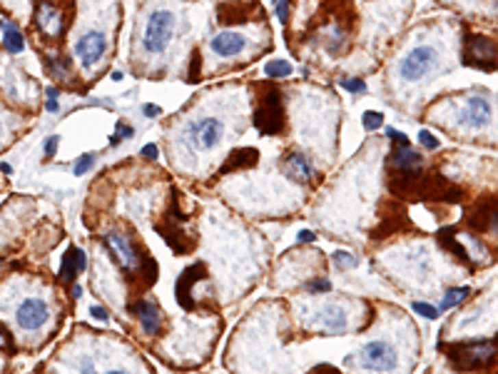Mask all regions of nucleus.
<instances>
[{"label":"nucleus","instance_id":"obj_20","mask_svg":"<svg viewBox=\"0 0 498 374\" xmlns=\"http://www.w3.org/2000/svg\"><path fill=\"white\" fill-rule=\"evenodd\" d=\"M217 21L222 25H237V23H249V5L247 3H229L219 5Z\"/></svg>","mask_w":498,"mask_h":374},{"label":"nucleus","instance_id":"obj_37","mask_svg":"<svg viewBox=\"0 0 498 374\" xmlns=\"http://www.w3.org/2000/svg\"><path fill=\"white\" fill-rule=\"evenodd\" d=\"M386 135H389L391 140H396L399 145H409V138H406V135H401L399 130H394V127H389V130H386Z\"/></svg>","mask_w":498,"mask_h":374},{"label":"nucleus","instance_id":"obj_32","mask_svg":"<svg viewBox=\"0 0 498 374\" xmlns=\"http://www.w3.org/2000/svg\"><path fill=\"white\" fill-rule=\"evenodd\" d=\"M419 140H421V145L429 147V150H436V147H438V140L434 138V135H431L429 130H421V132H419Z\"/></svg>","mask_w":498,"mask_h":374},{"label":"nucleus","instance_id":"obj_3","mask_svg":"<svg viewBox=\"0 0 498 374\" xmlns=\"http://www.w3.org/2000/svg\"><path fill=\"white\" fill-rule=\"evenodd\" d=\"M438 60H441V55H438V50L434 45H416V48H411L401 58L399 75L406 83H419V80H423L429 73H434L438 68Z\"/></svg>","mask_w":498,"mask_h":374},{"label":"nucleus","instance_id":"obj_26","mask_svg":"<svg viewBox=\"0 0 498 374\" xmlns=\"http://www.w3.org/2000/svg\"><path fill=\"white\" fill-rule=\"evenodd\" d=\"M362 123H364L366 130H379V127L384 125V115L382 112H376V110H369V112H364Z\"/></svg>","mask_w":498,"mask_h":374},{"label":"nucleus","instance_id":"obj_1","mask_svg":"<svg viewBox=\"0 0 498 374\" xmlns=\"http://www.w3.org/2000/svg\"><path fill=\"white\" fill-rule=\"evenodd\" d=\"M175 38V13L170 10H152L145 21V30H142V48L145 53H164L167 45Z\"/></svg>","mask_w":498,"mask_h":374},{"label":"nucleus","instance_id":"obj_45","mask_svg":"<svg viewBox=\"0 0 498 374\" xmlns=\"http://www.w3.org/2000/svg\"><path fill=\"white\" fill-rule=\"evenodd\" d=\"M272 3H274V5H277V0H272Z\"/></svg>","mask_w":498,"mask_h":374},{"label":"nucleus","instance_id":"obj_13","mask_svg":"<svg viewBox=\"0 0 498 374\" xmlns=\"http://www.w3.org/2000/svg\"><path fill=\"white\" fill-rule=\"evenodd\" d=\"M130 312L142 322L145 334H160V329H162V314H160L155 302H150V299H140V302H135V305L130 307Z\"/></svg>","mask_w":498,"mask_h":374},{"label":"nucleus","instance_id":"obj_35","mask_svg":"<svg viewBox=\"0 0 498 374\" xmlns=\"http://www.w3.org/2000/svg\"><path fill=\"white\" fill-rule=\"evenodd\" d=\"M90 314H92V317H95L97 322H108V319H110L108 310H103V307H97V305L90 307Z\"/></svg>","mask_w":498,"mask_h":374},{"label":"nucleus","instance_id":"obj_41","mask_svg":"<svg viewBox=\"0 0 498 374\" xmlns=\"http://www.w3.org/2000/svg\"><path fill=\"white\" fill-rule=\"evenodd\" d=\"M314 232H312V229H301L299 232V237H297V240H299V242H314Z\"/></svg>","mask_w":498,"mask_h":374},{"label":"nucleus","instance_id":"obj_18","mask_svg":"<svg viewBox=\"0 0 498 374\" xmlns=\"http://www.w3.org/2000/svg\"><path fill=\"white\" fill-rule=\"evenodd\" d=\"M391 162H394L396 170L401 173H419L421 170V155L416 150H411L409 145L394 147L391 150Z\"/></svg>","mask_w":498,"mask_h":374},{"label":"nucleus","instance_id":"obj_9","mask_svg":"<svg viewBox=\"0 0 498 374\" xmlns=\"http://www.w3.org/2000/svg\"><path fill=\"white\" fill-rule=\"evenodd\" d=\"M449 357L456 362V367H481L493 357V345L491 342H471V345L451 347Z\"/></svg>","mask_w":498,"mask_h":374},{"label":"nucleus","instance_id":"obj_14","mask_svg":"<svg viewBox=\"0 0 498 374\" xmlns=\"http://www.w3.org/2000/svg\"><path fill=\"white\" fill-rule=\"evenodd\" d=\"M210 48L217 58H234L247 48V38L239 33H219L212 38Z\"/></svg>","mask_w":498,"mask_h":374},{"label":"nucleus","instance_id":"obj_7","mask_svg":"<svg viewBox=\"0 0 498 374\" xmlns=\"http://www.w3.org/2000/svg\"><path fill=\"white\" fill-rule=\"evenodd\" d=\"M108 53V38L103 30H88L75 42V58L82 62V68H92L103 60Z\"/></svg>","mask_w":498,"mask_h":374},{"label":"nucleus","instance_id":"obj_44","mask_svg":"<svg viewBox=\"0 0 498 374\" xmlns=\"http://www.w3.org/2000/svg\"><path fill=\"white\" fill-rule=\"evenodd\" d=\"M491 227H493V229H498V210L491 215Z\"/></svg>","mask_w":498,"mask_h":374},{"label":"nucleus","instance_id":"obj_24","mask_svg":"<svg viewBox=\"0 0 498 374\" xmlns=\"http://www.w3.org/2000/svg\"><path fill=\"white\" fill-rule=\"evenodd\" d=\"M466 295H469V287H453V290H449L446 292L444 302H441V310H451V307H456Z\"/></svg>","mask_w":498,"mask_h":374},{"label":"nucleus","instance_id":"obj_25","mask_svg":"<svg viewBox=\"0 0 498 374\" xmlns=\"http://www.w3.org/2000/svg\"><path fill=\"white\" fill-rule=\"evenodd\" d=\"M132 135H135V130H132V125H117V130H115V135L110 138V147H117L123 140H130Z\"/></svg>","mask_w":498,"mask_h":374},{"label":"nucleus","instance_id":"obj_38","mask_svg":"<svg viewBox=\"0 0 498 374\" xmlns=\"http://www.w3.org/2000/svg\"><path fill=\"white\" fill-rule=\"evenodd\" d=\"M190 80H192V83H197V80H199V55H197V53H195V58H192Z\"/></svg>","mask_w":498,"mask_h":374},{"label":"nucleus","instance_id":"obj_31","mask_svg":"<svg viewBox=\"0 0 498 374\" xmlns=\"http://www.w3.org/2000/svg\"><path fill=\"white\" fill-rule=\"evenodd\" d=\"M307 290L312 292V295H319V292H329V290H332V282H329V279H324V277L312 279V282L307 284Z\"/></svg>","mask_w":498,"mask_h":374},{"label":"nucleus","instance_id":"obj_16","mask_svg":"<svg viewBox=\"0 0 498 374\" xmlns=\"http://www.w3.org/2000/svg\"><path fill=\"white\" fill-rule=\"evenodd\" d=\"M260 160V153L254 147H242V150H234L229 158L225 160V165L219 167V175H229L237 173V170H247V167H254Z\"/></svg>","mask_w":498,"mask_h":374},{"label":"nucleus","instance_id":"obj_33","mask_svg":"<svg viewBox=\"0 0 498 374\" xmlns=\"http://www.w3.org/2000/svg\"><path fill=\"white\" fill-rule=\"evenodd\" d=\"M289 3H292V0H277V15H279L282 23L289 21Z\"/></svg>","mask_w":498,"mask_h":374},{"label":"nucleus","instance_id":"obj_29","mask_svg":"<svg viewBox=\"0 0 498 374\" xmlns=\"http://www.w3.org/2000/svg\"><path fill=\"white\" fill-rule=\"evenodd\" d=\"M341 88L349 92H364L366 85H364V80H359V77H344V80H341Z\"/></svg>","mask_w":498,"mask_h":374},{"label":"nucleus","instance_id":"obj_12","mask_svg":"<svg viewBox=\"0 0 498 374\" xmlns=\"http://www.w3.org/2000/svg\"><path fill=\"white\" fill-rule=\"evenodd\" d=\"M48 305L42 302V299L38 297H30L25 299L21 307H18V312H15V319H18V325L23 327V329H27V332H35V329H40L45 322H48Z\"/></svg>","mask_w":498,"mask_h":374},{"label":"nucleus","instance_id":"obj_2","mask_svg":"<svg viewBox=\"0 0 498 374\" xmlns=\"http://www.w3.org/2000/svg\"><path fill=\"white\" fill-rule=\"evenodd\" d=\"M70 10H73V0H35L33 21L40 33L60 38L68 28Z\"/></svg>","mask_w":498,"mask_h":374},{"label":"nucleus","instance_id":"obj_28","mask_svg":"<svg viewBox=\"0 0 498 374\" xmlns=\"http://www.w3.org/2000/svg\"><path fill=\"white\" fill-rule=\"evenodd\" d=\"M92 165H95V155H92V153L82 155V158L75 162V167H73V173H75V175H85Z\"/></svg>","mask_w":498,"mask_h":374},{"label":"nucleus","instance_id":"obj_6","mask_svg":"<svg viewBox=\"0 0 498 374\" xmlns=\"http://www.w3.org/2000/svg\"><path fill=\"white\" fill-rule=\"evenodd\" d=\"M105 245H108V249L115 255V260L120 262L123 270L132 272V270H137L140 264L147 262V255L132 242L130 237L123 235V232H108V235H105Z\"/></svg>","mask_w":498,"mask_h":374},{"label":"nucleus","instance_id":"obj_27","mask_svg":"<svg viewBox=\"0 0 498 374\" xmlns=\"http://www.w3.org/2000/svg\"><path fill=\"white\" fill-rule=\"evenodd\" d=\"M332 260H334V264L336 267H341V270H349V267H356V257L354 255H349V252H334L332 255Z\"/></svg>","mask_w":498,"mask_h":374},{"label":"nucleus","instance_id":"obj_15","mask_svg":"<svg viewBox=\"0 0 498 374\" xmlns=\"http://www.w3.org/2000/svg\"><path fill=\"white\" fill-rule=\"evenodd\" d=\"M282 167H284V173L292 177V180L297 182H309L312 177H314V167H312V162H309L304 155L299 153H287L284 155V160H282Z\"/></svg>","mask_w":498,"mask_h":374},{"label":"nucleus","instance_id":"obj_11","mask_svg":"<svg viewBox=\"0 0 498 374\" xmlns=\"http://www.w3.org/2000/svg\"><path fill=\"white\" fill-rule=\"evenodd\" d=\"M225 135V125L217 118H202L197 123L190 125V140L199 150H212Z\"/></svg>","mask_w":498,"mask_h":374},{"label":"nucleus","instance_id":"obj_36","mask_svg":"<svg viewBox=\"0 0 498 374\" xmlns=\"http://www.w3.org/2000/svg\"><path fill=\"white\" fill-rule=\"evenodd\" d=\"M58 142H60V138H58V135H53V138L45 142V158H53L55 150H58Z\"/></svg>","mask_w":498,"mask_h":374},{"label":"nucleus","instance_id":"obj_43","mask_svg":"<svg viewBox=\"0 0 498 374\" xmlns=\"http://www.w3.org/2000/svg\"><path fill=\"white\" fill-rule=\"evenodd\" d=\"M0 170H3L5 175H13V167L8 165V162H3V165H0Z\"/></svg>","mask_w":498,"mask_h":374},{"label":"nucleus","instance_id":"obj_22","mask_svg":"<svg viewBox=\"0 0 498 374\" xmlns=\"http://www.w3.org/2000/svg\"><path fill=\"white\" fill-rule=\"evenodd\" d=\"M0 28H3V42H5V48L10 50V53H23V48H25V40H23L21 30L15 28L13 23H8V21L0 23Z\"/></svg>","mask_w":498,"mask_h":374},{"label":"nucleus","instance_id":"obj_34","mask_svg":"<svg viewBox=\"0 0 498 374\" xmlns=\"http://www.w3.org/2000/svg\"><path fill=\"white\" fill-rule=\"evenodd\" d=\"M0 349H13V340H10V334L3 325H0Z\"/></svg>","mask_w":498,"mask_h":374},{"label":"nucleus","instance_id":"obj_21","mask_svg":"<svg viewBox=\"0 0 498 374\" xmlns=\"http://www.w3.org/2000/svg\"><path fill=\"white\" fill-rule=\"evenodd\" d=\"M319 325L324 329H329V332H344L347 329V312H344V307H324L319 314Z\"/></svg>","mask_w":498,"mask_h":374},{"label":"nucleus","instance_id":"obj_8","mask_svg":"<svg viewBox=\"0 0 498 374\" xmlns=\"http://www.w3.org/2000/svg\"><path fill=\"white\" fill-rule=\"evenodd\" d=\"M488 120H491V100H486L484 95L466 97L458 110V123L469 130H484Z\"/></svg>","mask_w":498,"mask_h":374},{"label":"nucleus","instance_id":"obj_40","mask_svg":"<svg viewBox=\"0 0 498 374\" xmlns=\"http://www.w3.org/2000/svg\"><path fill=\"white\" fill-rule=\"evenodd\" d=\"M142 112L147 115V118H158V115L162 110H160V105H150V103H147V105H142Z\"/></svg>","mask_w":498,"mask_h":374},{"label":"nucleus","instance_id":"obj_10","mask_svg":"<svg viewBox=\"0 0 498 374\" xmlns=\"http://www.w3.org/2000/svg\"><path fill=\"white\" fill-rule=\"evenodd\" d=\"M362 367L366 369H376V372H389L396 367V352L394 347L386 345V342H369L362 349Z\"/></svg>","mask_w":498,"mask_h":374},{"label":"nucleus","instance_id":"obj_5","mask_svg":"<svg viewBox=\"0 0 498 374\" xmlns=\"http://www.w3.org/2000/svg\"><path fill=\"white\" fill-rule=\"evenodd\" d=\"M464 62L478 70H498V42L486 35H466Z\"/></svg>","mask_w":498,"mask_h":374},{"label":"nucleus","instance_id":"obj_39","mask_svg":"<svg viewBox=\"0 0 498 374\" xmlns=\"http://www.w3.org/2000/svg\"><path fill=\"white\" fill-rule=\"evenodd\" d=\"M142 158H147V160H155V158H158V145H155V142L145 145L142 147Z\"/></svg>","mask_w":498,"mask_h":374},{"label":"nucleus","instance_id":"obj_4","mask_svg":"<svg viewBox=\"0 0 498 374\" xmlns=\"http://www.w3.org/2000/svg\"><path fill=\"white\" fill-rule=\"evenodd\" d=\"M254 127L262 135H279L284 130V108H282L279 90L269 88L262 92L260 103L254 108Z\"/></svg>","mask_w":498,"mask_h":374},{"label":"nucleus","instance_id":"obj_30","mask_svg":"<svg viewBox=\"0 0 498 374\" xmlns=\"http://www.w3.org/2000/svg\"><path fill=\"white\" fill-rule=\"evenodd\" d=\"M414 312H419L421 317H429V319H436L438 317V310L434 305H426V302H414Z\"/></svg>","mask_w":498,"mask_h":374},{"label":"nucleus","instance_id":"obj_42","mask_svg":"<svg viewBox=\"0 0 498 374\" xmlns=\"http://www.w3.org/2000/svg\"><path fill=\"white\" fill-rule=\"evenodd\" d=\"M45 108H48L50 112H55V110H58V97L48 95V103H45Z\"/></svg>","mask_w":498,"mask_h":374},{"label":"nucleus","instance_id":"obj_19","mask_svg":"<svg viewBox=\"0 0 498 374\" xmlns=\"http://www.w3.org/2000/svg\"><path fill=\"white\" fill-rule=\"evenodd\" d=\"M85 270V255H82V249L77 247H70L62 257V267H60V279L62 282H73L75 279L77 272Z\"/></svg>","mask_w":498,"mask_h":374},{"label":"nucleus","instance_id":"obj_23","mask_svg":"<svg viewBox=\"0 0 498 374\" xmlns=\"http://www.w3.org/2000/svg\"><path fill=\"white\" fill-rule=\"evenodd\" d=\"M264 73L269 77H287V75H292V62H287V60H269L264 65Z\"/></svg>","mask_w":498,"mask_h":374},{"label":"nucleus","instance_id":"obj_46","mask_svg":"<svg viewBox=\"0 0 498 374\" xmlns=\"http://www.w3.org/2000/svg\"><path fill=\"white\" fill-rule=\"evenodd\" d=\"M496 5H498V0H496Z\"/></svg>","mask_w":498,"mask_h":374},{"label":"nucleus","instance_id":"obj_17","mask_svg":"<svg viewBox=\"0 0 498 374\" xmlns=\"http://www.w3.org/2000/svg\"><path fill=\"white\" fill-rule=\"evenodd\" d=\"M205 277V264H192V267H187V270L179 275L177 279V302L182 310H192L190 299H187V290H192V284L197 282V279Z\"/></svg>","mask_w":498,"mask_h":374}]
</instances>
